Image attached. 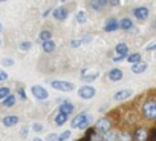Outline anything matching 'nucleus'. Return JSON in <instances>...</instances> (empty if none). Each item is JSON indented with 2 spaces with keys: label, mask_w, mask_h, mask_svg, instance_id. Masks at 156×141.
Instances as JSON below:
<instances>
[{
  "label": "nucleus",
  "mask_w": 156,
  "mask_h": 141,
  "mask_svg": "<svg viewBox=\"0 0 156 141\" xmlns=\"http://www.w3.org/2000/svg\"><path fill=\"white\" fill-rule=\"evenodd\" d=\"M148 133H150V130H147L145 127L139 126V127L135 129L132 138H133L135 141H148Z\"/></svg>",
  "instance_id": "423d86ee"
},
{
  "label": "nucleus",
  "mask_w": 156,
  "mask_h": 141,
  "mask_svg": "<svg viewBox=\"0 0 156 141\" xmlns=\"http://www.w3.org/2000/svg\"><path fill=\"white\" fill-rule=\"evenodd\" d=\"M89 3H90V8H92V9H98V11H100V9H103L109 2H106V0H98V2H97V0H94V2H89Z\"/></svg>",
  "instance_id": "aec40b11"
},
{
  "label": "nucleus",
  "mask_w": 156,
  "mask_h": 141,
  "mask_svg": "<svg viewBox=\"0 0 156 141\" xmlns=\"http://www.w3.org/2000/svg\"><path fill=\"white\" fill-rule=\"evenodd\" d=\"M95 88L94 86H89V85H84V86H81L80 89H78V95H80L81 98H84V100H89V98H92V97H95Z\"/></svg>",
  "instance_id": "0eeeda50"
},
{
  "label": "nucleus",
  "mask_w": 156,
  "mask_h": 141,
  "mask_svg": "<svg viewBox=\"0 0 156 141\" xmlns=\"http://www.w3.org/2000/svg\"><path fill=\"white\" fill-rule=\"evenodd\" d=\"M51 38H52V32H51V31H41L40 35H38V40H41V43L49 42Z\"/></svg>",
  "instance_id": "393cba45"
},
{
  "label": "nucleus",
  "mask_w": 156,
  "mask_h": 141,
  "mask_svg": "<svg viewBox=\"0 0 156 141\" xmlns=\"http://www.w3.org/2000/svg\"><path fill=\"white\" fill-rule=\"evenodd\" d=\"M81 43H83V40H72V42H70V46H72V48H78Z\"/></svg>",
  "instance_id": "e433bc0d"
},
{
  "label": "nucleus",
  "mask_w": 156,
  "mask_h": 141,
  "mask_svg": "<svg viewBox=\"0 0 156 141\" xmlns=\"http://www.w3.org/2000/svg\"><path fill=\"white\" fill-rule=\"evenodd\" d=\"M148 8L147 6H138V8H135L133 9V16L138 19V20H145L147 17H148Z\"/></svg>",
  "instance_id": "1a4fd4ad"
},
{
  "label": "nucleus",
  "mask_w": 156,
  "mask_h": 141,
  "mask_svg": "<svg viewBox=\"0 0 156 141\" xmlns=\"http://www.w3.org/2000/svg\"><path fill=\"white\" fill-rule=\"evenodd\" d=\"M2 63H3V66H12L14 64V60L12 58H3Z\"/></svg>",
  "instance_id": "72a5a7b5"
},
{
  "label": "nucleus",
  "mask_w": 156,
  "mask_h": 141,
  "mask_svg": "<svg viewBox=\"0 0 156 141\" xmlns=\"http://www.w3.org/2000/svg\"><path fill=\"white\" fill-rule=\"evenodd\" d=\"M69 136H70V132L69 130H64L61 135H58V141H66Z\"/></svg>",
  "instance_id": "c85d7f7f"
},
{
  "label": "nucleus",
  "mask_w": 156,
  "mask_h": 141,
  "mask_svg": "<svg viewBox=\"0 0 156 141\" xmlns=\"http://www.w3.org/2000/svg\"><path fill=\"white\" fill-rule=\"evenodd\" d=\"M129 57V48L126 43H118L115 46V52L112 54V60L113 61H122L124 58Z\"/></svg>",
  "instance_id": "7ed1b4c3"
},
{
  "label": "nucleus",
  "mask_w": 156,
  "mask_h": 141,
  "mask_svg": "<svg viewBox=\"0 0 156 141\" xmlns=\"http://www.w3.org/2000/svg\"><path fill=\"white\" fill-rule=\"evenodd\" d=\"M26 133H28V129H26V127H25V129H22V135H23V136H26Z\"/></svg>",
  "instance_id": "ea45409f"
},
{
  "label": "nucleus",
  "mask_w": 156,
  "mask_h": 141,
  "mask_svg": "<svg viewBox=\"0 0 156 141\" xmlns=\"http://www.w3.org/2000/svg\"><path fill=\"white\" fill-rule=\"evenodd\" d=\"M8 80V74L5 70H0V81H6Z\"/></svg>",
  "instance_id": "c9c22d12"
},
{
  "label": "nucleus",
  "mask_w": 156,
  "mask_h": 141,
  "mask_svg": "<svg viewBox=\"0 0 156 141\" xmlns=\"http://www.w3.org/2000/svg\"><path fill=\"white\" fill-rule=\"evenodd\" d=\"M52 89H57V91H61V92H70L75 89V86L69 81H60V80H55L51 83Z\"/></svg>",
  "instance_id": "39448f33"
},
{
  "label": "nucleus",
  "mask_w": 156,
  "mask_h": 141,
  "mask_svg": "<svg viewBox=\"0 0 156 141\" xmlns=\"http://www.w3.org/2000/svg\"><path fill=\"white\" fill-rule=\"evenodd\" d=\"M142 115L147 120H156V100L154 98H148L142 103Z\"/></svg>",
  "instance_id": "f257e3e1"
},
{
  "label": "nucleus",
  "mask_w": 156,
  "mask_h": 141,
  "mask_svg": "<svg viewBox=\"0 0 156 141\" xmlns=\"http://www.w3.org/2000/svg\"><path fill=\"white\" fill-rule=\"evenodd\" d=\"M107 75H109V78L112 81H119L122 78V70L121 69H110Z\"/></svg>",
  "instance_id": "dca6fc26"
},
{
  "label": "nucleus",
  "mask_w": 156,
  "mask_h": 141,
  "mask_svg": "<svg viewBox=\"0 0 156 141\" xmlns=\"http://www.w3.org/2000/svg\"><path fill=\"white\" fill-rule=\"evenodd\" d=\"M31 48H32V43L31 42H22L20 43V49L22 51H31Z\"/></svg>",
  "instance_id": "cd10ccee"
},
{
  "label": "nucleus",
  "mask_w": 156,
  "mask_h": 141,
  "mask_svg": "<svg viewBox=\"0 0 156 141\" xmlns=\"http://www.w3.org/2000/svg\"><path fill=\"white\" fill-rule=\"evenodd\" d=\"M151 26H153V29H154V31H156V20H154V22H153V25H151Z\"/></svg>",
  "instance_id": "a19ab883"
},
{
  "label": "nucleus",
  "mask_w": 156,
  "mask_h": 141,
  "mask_svg": "<svg viewBox=\"0 0 156 141\" xmlns=\"http://www.w3.org/2000/svg\"><path fill=\"white\" fill-rule=\"evenodd\" d=\"M76 141H86V139H84V138H81V139H76Z\"/></svg>",
  "instance_id": "37998d69"
},
{
  "label": "nucleus",
  "mask_w": 156,
  "mask_h": 141,
  "mask_svg": "<svg viewBox=\"0 0 156 141\" xmlns=\"http://www.w3.org/2000/svg\"><path fill=\"white\" fill-rule=\"evenodd\" d=\"M11 95V91H9V88H6V86H3V88H0V100H6L8 97Z\"/></svg>",
  "instance_id": "a878e982"
},
{
  "label": "nucleus",
  "mask_w": 156,
  "mask_h": 141,
  "mask_svg": "<svg viewBox=\"0 0 156 141\" xmlns=\"http://www.w3.org/2000/svg\"><path fill=\"white\" fill-rule=\"evenodd\" d=\"M103 138H104V141H119V133L110 130V132H107Z\"/></svg>",
  "instance_id": "4be33fe9"
},
{
  "label": "nucleus",
  "mask_w": 156,
  "mask_h": 141,
  "mask_svg": "<svg viewBox=\"0 0 156 141\" xmlns=\"http://www.w3.org/2000/svg\"><path fill=\"white\" fill-rule=\"evenodd\" d=\"M129 97H132V91H129V89L118 91V92L113 95V98H115L116 101H122V100H126V98H129Z\"/></svg>",
  "instance_id": "2eb2a0df"
},
{
  "label": "nucleus",
  "mask_w": 156,
  "mask_h": 141,
  "mask_svg": "<svg viewBox=\"0 0 156 141\" xmlns=\"http://www.w3.org/2000/svg\"><path fill=\"white\" fill-rule=\"evenodd\" d=\"M148 141H156V127L150 129V133H148Z\"/></svg>",
  "instance_id": "c756f323"
},
{
  "label": "nucleus",
  "mask_w": 156,
  "mask_h": 141,
  "mask_svg": "<svg viewBox=\"0 0 156 141\" xmlns=\"http://www.w3.org/2000/svg\"><path fill=\"white\" fill-rule=\"evenodd\" d=\"M67 117H69V115L58 112V114H57V117H55V124H57V126H63V124L67 121Z\"/></svg>",
  "instance_id": "b1692460"
},
{
  "label": "nucleus",
  "mask_w": 156,
  "mask_h": 141,
  "mask_svg": "<svg viewBox=\"0 0 156 141\" xmlns=\"http://www.w3.org/2000/svg\"><path fill=\"white\" fill-rule=\"evenodd\" d=\"M46 139H48V141H58V135H55V133H49V135L46 136Z\"/></svg>",
  "instance_id": "f704fd0d"
},
{
  "label": "nucleus",
  "mask_w": 156,
  "mask_h": 141,
  "mask_svg": "<svg viewBox=\"0 0 156 141\" xmlns=\"http://www.w3.org/2000/svg\"><path fill=\"white\" fill-rule=\"evenodd\" d=\"M34 141H43V139H40V138H35V139H34Z\"/></svg>",
  "instance_id": "79ce46f5"
},
{
  "label": "nucleus",
  "mask_w": 156,
  "mask_h": 141,
  "mask_svg": "<svg viewBox=\"0 0 156 141\" xmlns=\"http://www.w3.org/2000/svg\"><path fill=\"white\" fill-rule=\"evenodd\" d=\"M132 138H130V135L127 133V132H122V133H119V141H130Z\"/></svg>",
  "instance_id": "2f4dec72"
},
{
  "label": "nucleus",
  "mask_w": 156,
  "mask_h": 141,
  "mask_svg": "<svg viewBox=\"0 0 156 141\" xmlns=\"http://www.w3.org/2000/svg\"><path fill=\"white\" fill-rule=\"evenodd\" d=\"M32 95L37 98V100H40V101H43V100H46L48 97H49V92L43 88V86H32Z\"/></svg>",
  "instance_id": "6e6552de"
},
{
  "label": "nucleus",
  "mask_w": 156,
  "mask_h": 141,
  "mask_svg": "<svg viewBox=\"0 0 156 141\" xmlns=\"http://www.w3.org/2000/svg\"><path fill=\"white\" fill-rule=\"evenodd\" d=\"M16 100H17V97H16L14 94H11L6 100H3V101H2V104H3L5 107H12V106L16 104Z\"/></svg>",
  "instance_id": "5701e85b"
},
{
  "label": "nucleus",
  "mask_w": 156,
  "mask_h": 141,
  "mask_svg": "<svg viewBox=\"0 0 156 141\" xmlns=\"http://www.w3.org/2000/svg\"><path fill=\"white\" fill-rule=\"evenodd\" d=\"M73 104L69 101V100H63V103L60 104V112L61 114H66V115H69V114H72L73 112Z\"/></svg>",
  "instance_id": "f8f14e48"
},
{
  "label": "nucleus",
  "mask_w": 156,
  "mask_h": 141,
  "mask_svg": "<svg viewBox=\"0 0 156 141\" xmlns=\"http://www.w3.org/2000/svg\"><path fill=\"white\" fill-rule=\"evenodd\" d=\"M86 20H87L86 13H84V11H78V14H76V22H78V23H86Z\"/></svg>",
  "instance_id": "bb28decb"
},
{
  "label": "nucleus",
  "mask_w": 156,
  "mask_h": 141,
  "mask_svg": "<svg viewBox=\"0 0 156 141\" xmlns=\"http://www.w3.org/2000/svg\"><path fill=\"white\" fill-rule=\"evenodd\" d=\"M89 123H90V120H89V117L86 115V112H81V114H78L73 120H72V127L73 129H81V130H87L89 129Z\"/></svg>",
  "instance_id": "f03ea898"
},
{
  "label": "nucleus",
  "mask_w": 156,
  "mask_h": 141,
  "mask_svg": "<svg viewBox=\"0 0 156 141\" xmlns=\"http://www.w3.org/2000/svg\"><path fill=\"white\" fill-rule=\"evenodd\" d=\"M51 11H52V9H51V8H49V9H46V11H44V14H43V17H48V16H49V13H51Z\"/></svg>",
  "instance_id": "58836bf2"
},
{
  "label": "nucleus",
  "mask_w": 156,
  "mask_h": 141,
  "mask_svg": "<svg viewBox=\"0 0 156 141\" xmlns=\"http://www.w3.org/2000/svg\"><path fill=\"white\" fill-rule=\"evenodd\" d=\"M110 127H112V123H110V120H109L107 117L100 118V120L97 121V126H95V129H97L101 135H106L107 132H110Z\"/></svg>",
  "instance_id": "20e7f679"
},
{
  "label": "nucleus",
  "mask_w": 156,
  "mask_h": 141,
  "mask_svg": "<svg viewBox=\"0 0 156 141\" xmlns=\"http://www.w3.org/2000/svg\"><path fill=\"white\" fill-rule=\"evenodd\" d=\"M87 72H89L87 69H83V70H81V75H83L81 78H83L86 83H87V81H94V80H97V78H98V75H100V74L97 72V70H95V72H92V74H87Z\"/></svg>",
  "instance_id": "4468645a"
},
{
  "label": "nucleus",
  "mask_w": 156,
  "mask_h": 141,
  "mask_svg": "<svg viewBox=\"0 0 156 141\" xmlns=\"http://www.w3.org/2000/svg\"><path fill=\"white\" fill-rule=\"evenodd\" d=\"M17 94H19V98H20L22 101H26V98H28V97H26V92H25L23 89H19V91H17Z\"/></svg>",
  "instance_id": "473e14b6"
},
{
  "label": "nucleus",
  "mask_w": 156,
  "mask_h": 141,
  "mask_svg": "<svg viewBox=\"0 0 156 141\" xmlns=\"http://www.w3.org/2000/svg\"><path fill=\"white\" fill-rule=\"evenodd\" d=\"M119 28H121L122 31H130V29L133 28V22L126 17V19H122V20L119 22Z\"/></svg>",
  "instance_id": "a211bd4d"
},
{
  "label": "nucleus",
  "mask_w": 156,
  "mask_h": 141,
  "mask_svg": "<svg viewBox=\"0 0 156 141\" xmlns=\"http://www.w3.org/2000/svg\"><path fill=\"white\" fill-rule=\"evenodd\" d=\"M32 130L34 132H41L43 130V124L41 123H34L32 124Z\"/></svg>",
  "instance_id": "7c9ffc66"
},
{
  "label": "nucleus",
  "mask_w": 156,
  "mask_h": 141,
  "mask_svg": "<svg viewBox=\"0 0 156 141\" xmlns=\"http://www.w3.org/2000/svg\"><path fill=\"white\" fill-rule=\"evenodd\" d=\"M67 9L64 8V6H58V8H55L54 9V17H55V20H66L67 19Z\"/></svg>",
  "instance_id": "9b49d317"
},
{
  "label": "nucleus",
  "mask_w": 156,
  "mask_h": 141,
  "mask_svg": "<svg viewBox=\"0 0 156 141\" xmlns=\"http://www.w3.org/2000/svg\"><path fill=\"white\" fill-rule=\"evenodd\" d=\"M147 67H148V64H147L145 61H141V63H138V64H133L130 69H132L133 74H142L144 70H147Z\"/></svg>",
  "instance_id": "f3484780"
},
{
  "label": "nucleus",
  "mask_w": 156,
  "mask_h": 141,
  "mask_svg": "<svg viewBox=\"0 0 156 141\" xmlns=\"http://www.w3.org/2000/svg\"><path fill=\"white\" fill-rule=\"evenodd\" d=\"M145 49H147V51H154V49H156V45H154V43H151V45H148Z\"/></svg>",
  "instance_id": "4c0bfd02"
},
{
  "label": "nucleus",
  "mask_w": 156,
  "mask_h": 141,
  "mask_svg": "<svg viewBox=\"0 0 156 141\" xmlns=\"http://www.w3.org/2000/svg\"><path fill=\"white\" fill-rule=\"evenodd\" d=\"M41 48H43V52L49 54V52H54V51H55V43H54L52 40H49V42L41 43Z\"/></svg>",
  "instance_id": "6ab92c4d"
},
{
  "label": "nucleus",
  "mask_w": 156,
  "mask_h": 141,
  "mask_svg": "<svg viewBox=\"0 0 156 141\" xmlns=\"http://www.w3.org/2000/svg\"><path fill=\"white\" fill-rule=\"evenodd\" d=\"M119 28V23H118V20L115 19V17H110V19H107V22H106V25H104V31L106 32H113V31H116Z\"/></svg>",
  "instance_id": "9d476101"
},
{
  "label": "nucleus",
  "mask_w": 156,
  "mask_h": 141,
  "mask_svg": "<svg viewBox=\"0 0 156 141\" xmlns=\"http://www.w3.org/2000/svg\"><path fill=\"white\" fill-rule=\"evenodd\" d=\"M17 123H19V117H16V115H6V117L2 118V124H3L5 127L16 126Z\"/></svg>",
  "instance_id": "ddd939ff"
},
{
  "label": "nucleus",
  "mask_w": 156,
  "mask_h": 141,
  "mask_svg": "<svg viewBox=\"0 0 156 141\" xmlns=\"http://www.w3.org/2000/svg\"><path fill=\"white\" fill-rule=\"evenodd\" d=\"M127 60H129V63L133 66V64H138V63H141V54H138V52H133V54H130L129 57H127Z\"/></svg>",
  "instance_id": "412c9836"
}]
</instances>
